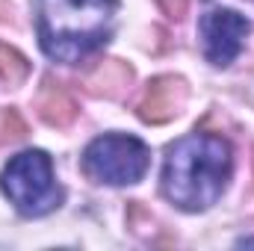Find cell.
Returning a JSON list of instances; mask_svg holds the SVG:
<instances>
[{
  "instance_id": "6da1fadb",
  "label": "cell",
  "mask_w": 254,
  "mask_h": 251,
  "mask_svg": "<svg viewBox=\"0 0 254 251\" xmlns=\"http://www.w3.org/2000/svg\"><path fill=\"white\" fill-rule=\"evenodd\" d=\"M231 172V145L222 136L192 133L169 148L163 166V195L187 213L207 210L222 198Z\"/></svg>"
},
{
  "instance_id": "3957f363",
  "label": "cell",
  "mask_w": 254,
  "mask_h": 251,
  "mask_svg": "<svg viewBox=\"0 0 254 251\" xmlns=\"http://www.w3.org/2000/svg\"><path fill=\"white\" fill-rule=\"evenodd\" d=\"M0 189L24 216H45L60 207L63 198L54 178V163L45 151H24L12 157L0 175Z\"/></svg>"
},
{
  "instance_id": "277c9868",
  "label": "cell",
  "mask_w": 254,
  "mask_h": 251,
  "mask_svg": "<svg viewBox=\"0 0 254 251\" xmlns=\"http://www.w3.org/2000/svg\"><path fill=\"white\" fill-rule=\"evenodd\" d=\"M148 163L151 154L145 142L125 133H104L95 142H89L83 154V172L95 184H113V187L139 184L148 172Z\"/></svg>"
},
{
  "instance_id": "8fae6325",
  "label": "cell",
  "mask_w": 254,
  "mask_h": 251,
  "mask_svg": "<svg viewBox=\"0 0 254 251\" xmlns=\"http://www.w3.org/2000/svg\"><path fill=\"white\" fill-rule=\"evenodd\" d=\"M160 3V9L169 15V18H175V21H181L184 15H187V9H190V0H157Z\"/></svg>"
},
{
  "instance_id": "52a82bcc",
  "label": "cell",
  "mask_w": 254,
  "mask_h": 251,
  "mask_svg": "<svg viewBox=\"0 0 254 251\" xmlns=\"http://www.w3.org/2000/svg\"><path fill=\"white\" fill-rule=\"evenodd\" d=\"M133 80V68L122 60H107L101 63L86 80V89L98 98H122L125 89Z\"/></svg>"
},
{
  "instance_id": "9c48e42d",
  "label": "cell",
  "mask_w": 254,
  "mask_h": 251,
  "mask_svg": "<svg viewBox=\"0 0 254 251\" xmlns=\"http://www.w3.org/2000/svg\"><path fill=\"white\" fill-rule=\"evenodd\" d=\"M27 74H30L27 57L21 51H15L12 45L0 42V80L9 83V86H18V83L27 80Z\"/></svg>"
},
{
  "instance_id": "7a4b0ae2",
  "label": "cell",
  "mask_w": 254,
  "mask_h": 251,
  "mask_svg": "<svg viewBox=\"0 0 254 251\" xmlns=\"http://www.w3.org/2000/svg\"><path fill=\"white\" fill-rule=\"evenodd\" d=\"M116 0H39V45L57 63H80L113 27Z\"/></svg>"
},
{
  "instance_id": "ba28073f",
  "label": "cell",
  "mask_w": 254,
  "mask_h": 251,
  "mask_svg": "<svg viewBox=\"0 0 254 251\" xmlns=\"http://www.w3.org/2000/svg\"><path fill=\"white\" fill-rule=\"evenodd\" d=\"M39 116L51 127H68L77 119V104L65 92V86L54 83V80H45V89L39 95Z\"/></svg>"
},
{
  "instance_id": "5b68a950",
  "label": "cell",
  "mask_w": 254,
  "mask_h": 251,
  "mask_svg": "<svg viewBox=\"0 0 254 251\" xmlns=\"http://www.w3.org/2000/svg\"><path fill=\"white\" fill-rule=\"evenodd\" d=\"M249 33H252V24L246 15L234 9H210L201 18V42H204L207 63L216 68H228L240 57Z\"/></svg>"
},
{
  "instance_id": "7c38bea8",
  "label": "cell",
  "mask_w": 254,
  "mask_h": 251,
  "mask_svg": "<svg viewBox=\"0 0 254 251\" xmlns=\"http://www.w3.org/2000/svg\"><path fill=\"white\" fill-rule=\"evenodd\" d=\"M12 18V6H9V0H0V24H6Z\"/></svg>"
},
{
  "instance_id": "8992f818",
  "label": "cell",
  "mask_w": 254,
  "mask_h": 251,
  "mask_svg": "<svg viewBox=\"0 0 254 251\" xmlns=\"http://www.w3.org/2000/svg\"><path fill=\"white\" fill-rule=\"evenodd\" d=\"M187 104V83L181 77H157L148 83L142 101H139V119L148 125H166L175 116H181Z\"/></svg>"
},
{
  "instance_id": "30bf717a",
  "label": "cell",
  "mask_w": 254,
  "mask_h": 251,
  "mask_svg": "<svg viewBox=\"0 0 254 251\" xmlns=\"http://www.w3.org/2000/svg\"><path fill=\"white\" fill-rule=\"evenodd\" d=\"M21 136H27V127L21 122V116L15 110H6L0 116V142H15Z\"/></svg>"
}]
</instances>
